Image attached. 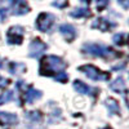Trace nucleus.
I'll return each mask as SVG.
<instances>
[{
    "label": "nucleus",
    "instance_id": "f257e3e1",
    "mask_svg": "<svg viewBox=\"0 0 129 129\" xmlns=\"http://www.w3.org/2000/svg\"><path fill=\"white\" fill-rule=\"evenodd\" d=\"M64 62L56 57V56H49L47 58H44V61L41 62V69H40V74L45 75V76H53L56 74H59L63 69H64Z\"/></svg>",
    "mask_w": 129,
    "mask_h": 129
},
{
    "label": "nucleus",
    "instance_id": "20e7f679",
    "mask_svg": "<svg viewBox=\"0 0 129 129\" xmlns=\"http://www.w3.org/2000/svg\"><path fill=\"white\" fill-rule=\"evenodd\" d=\"M83 49L85 52L90 53V54H93V56H100V57H109V53H112L111 49L106 48V47H102V45H98V44L85 45Z\"/></svg>",
    "mask_w": 129,
    "mask_h": 129
},
{
    "label": "nucleus",
    "instance_id": "1a4fd4ad",
    "mask_svg": "<svg viewBox=\"0 0 129 129\" xmlns=\"http://www.w3.org/2000/svg\"><path fill=\"white\" fill-rule=\"evenodd\" d=\"M40 95H41V93H40L39 90H36V89H34V88L30 87V88L27 89V93H26V102H28V103L34 102L35 100L40 98Z\"/></svg>",
    "mask_w": 129,
    "mask_h": 129
},
{
    "label": "nucleus",
    "instance_id": "b1692460",
    "mask_svg": "<svg viewBox=\"0 0 129 129\" xmlns=\"http://www.w3.org/2000/svg\"><path fill=\"white\" fill-rule=\"evenodd\" d=\"M0 67H2V66H0Z\"/></svg>",
    "mask_w": 129,
    "mask_h": 129
},
{
    "label": "nucleus",
    "instance_id": "f8f14e48",
    "mask_svg": "<svg viewBox=\"0 0 129 129\" xmlns=\"http://www.w3.org/2000/svg\"><path fill=\"white\" fill-rule=\"evenodd\" d=\"M124 88H125V83H124L123 78H117V79L111 84V89L115 90V92H121Z\"/></svg>",
    "mask_w": 129,
    "mask_h": 129
},
{
    "label": "nucleus",
    "instance_id": "0eeeda50",
    "mask_svg": "<svg viewBox=\"0 0 129 129\" xmlns=\"http://www.w3.org/2000/svg\"><path fill=\"white\" fill-rule=\"evenodd\" d=\"M59 31L67 38V40H72L75 36H76V31H75V28L71 25H67V23L66 25H62L59 27Z\"/></svg>",
    "mask_w": 129,
    "mask_h": 129
},
{
    "label": "nucleus",
    "instance_id": "39448f33",
    "mask_svg": "<svg viewBox=\"0 0 129 129\" xmlns=\"http://www.w3.org/2000/svg\"><path fill=\"white\" fill-rule=\"evenodd\" d=\"M45 49H47V45L44 43H41L40 40H34L30 45V56L31 57H39L40 54L44 53Z\"/></svg>",
    "mask_w": 129,
    "mask_h": 129
},
{
    "label": "nucleus",
    "instance_id": "f3484780",
    "mask_svg": "<svg viewBox=\"0 0 129 129\" xmlns=\"http://www.w3.org/2000/svg\"><path fill=\"white\" fill-rule=\"evenodd\" d=\"M67 75L66 74H63V72H61V74H58L57 76H56V80L57 81H61V83H64V81H67Z\"/></svg>",
    "mask_w": 129,
    "mask_h": 129
},
{
    "label": "nucleus",
    "instance_id": "6ab92c4d",
    "mask_svg": "<svg viewBox=\"0 0 129 129\" xmlns=\"http://www.w3.org/2000/svg\"><path fill=\"white\" fill-rule=\"evenodd\" d=\"M107 2H109V0H100V4L97 5V7H98L100 9H102V8H103V7L107 4Z\"/></svg>",
    "mask_w": 129,
    "mask_h": 129
},
{
    "label": "nucleus",
    "instance_id": "4be33fe9",
    "mask_svg": "<svg viewBox=\"0 0 129 129\" xmlns=\"http://www.w3.org/2000/svg\"><path fill=\"white\" fill-rule=\"evenodd\" d=\"M13 2H16V3H17V2H19V0H13Z\"/></svg>",
    "mask_w": 129,
    "mask_h": 129
},
{
    "label": "nucleus",
    "instance_id": "9d476101",
    "mask_svg": "<svg viewBox=\"0 0 129 129\" xmlns=\"http://www.w3.org/2000/svg\"><path fill=\"white\" fill-rule=\"evenodd\" d=\"M93 26H94V27H98L100 30H103V31H106V30H110L111 27H114L115 25H110V22H109V21H106V19L101 18V19H97V22H95Z\"/></svg>",
    "mask_w": 129,
    "mask_h": 129
},
{
    "label": "nucleus",
    "instance_id": "2eb2a0df",
    "mask_svg": "<svg viewBox=\"0 0 129 129\" xmlns=\"http://www.w3.org/2000/svg\"><path fill=\"white\" fill-rule=\"evenodd\" d=\"M106 102H107V105H109V109H110V111H111L112 114L119 112V106H117V102H116V101H114V100H107Z\"/></svg>",
    "mask_w": 129,
    "mask_h": 129
},
{
    "label": "nucleus",
    "instance_id": "5701e85b",
    "mask_svg": "<svg viewBox=\"0 0 129 129\" xmlns=\"http://www.w3.org/2000/svg\"><path fill=\"white\" fill-rule=\"evenodd\" d=\"M105 129H110V128H105Z\"/></svg>",
    "mask_w": 129,
    "mask_h": 129
},
{
    "label": "nucleus",
    "instance_id": "ddd939ff",
    "mask_svg": "<svg viewBox=\"0 0 129 129\" xmlns=\"http://www.w3.org/2000/svg\"><path fill=\"white\" fill-rule=\"evenodd\" d=\"M89 9L87 8H79V9H75L74 12H71V16L72 17H85V16H89Z\"/></svg>",
    "mask_w": 129,
    "mask_h": 129
},
{
    "label": "nucleus",
    "instance_id": "aec40b11",
    "mask_svg": "<svg viewBox=\"0 0 129 129\" xmlns=\"http://www.w3.org/2000/svg\"><path fill=\"white\" fill-rule=\"evenodd\" d=\"M117 2H119V3H120V4H121V5L125 8V9L128 8V2H126V0H117Z\"/></svg>",
    "mask_w": 129,
    "mask_h": 129
},
{
    "label": "nucleus",
    "instance_id": "412c9836",
    "mask_svg": "<svg viewBox=\"0 0 129 129\" xmlns=\"http://www.w3.org/2000/svg\"><path fill=\"white\" fill-rule=\"evenodd\" d=\"M81 2H83V3H90L92 0H81Z\"/></svg>",
    "mask_w": 129,
    "mask_h": 129
},
{
    "label": "nucleus",
    "instance_id": "6e6552de",
    "mask_svg": "<svg viewBox=\"0 0 129 129\" xmlns=\"http://www.w3.org/2000/svg\"><path fill=\"white\" fill-rule=\"evenodd\" d=\"M17 123V116L12 114H5V112H0V124H16Z\"/></svg>",
    "mask_w": 129,
    "mask_h": 129
},
{
    "label": "nucleus",
    "instance_id": "423d86ee",
    "mask_svg": "<svg viewBox=\"0 0 129 129\" xmlns=\"http://www.w3.org/2000/svg\"><path fill=\"white\" fill-rule=\"evenodd\" d=\"M14 31L16 34H13L12 31L9 30L8 32V41L10 44H19L22 41V28L21 27H14Z\"/></svg>",
    "mask_w": 129,
    "mask_h": 129
},
{
    "label": "nucleus",
    "instance_id": "7ed1b4c3",
    "mask_svg": "<svg viewBox=\"0 0 129 129\" xmlns=\"http://www.w3.org/2000/svg\"><path fill=\"white\" fill-rule=\"evenodd\" d=\"M53 22H54V16H52L50 13H41L38 17L36 26L40 31H48L52 27Z\"/></svg>",
    "mask_w": 129,
    "mask_h": 129
},
{
    "label": "nucleus",
    "instance_id": "dca6fc26",
    "mask_svg": "<svg viewBox=\"0 0 129 129\" xmlns=\"http://www.w3.org/2000/svg\"><path fill=\"white\" fill-rule=\"evenodd\" d=\"M114 41L116 43V44H124L125 43V35L124 34H119V35H115L114 36Z\"/></svg>",
    "mask_w": 129,
    "mask_h": 129
},
{
    "label": "nucleus",
    "instance_id": "a211bd4d",
    "mask_svg": "<svg viewBox=\"0 0 129 129\" xmlns=\"http://www.w3.org/2000/svg\"><path fill=\"white\" fill-rule=\"evenodd\" d=\"M7 84H8V80H5L4 78H2V76H0V88H3V87H5Z\"/></svg>",
    "mask_w": 129,
    "mask_h": 129
},
{
    "label": "nucleus",
    "instance_id": "9b49d317",
    "mask_svg": "<svg viewBox=\"0 0 129 129\" xmlns=\"http://www.w3.org/2000/svg\"><path fill=\"white\" fill-rule=\"evenodd\" d=\"M74 85H75V89H76L79 93H84V94H87V93H89L90 92V88L88 87L87 84H84L83 81H80V80H76L74 83Z\"/></svg>",
    "mask_w": 129,
    "mask_h": 129
},
{
    "label": "nucleus",
    "instance_id": "4468645a",
    "mask_svg": "<svg viewBox=\"0 0 129 129\" xmlns=\"http://www.w3.org/2000/svg\"><path fill=\"white\" fill-rule=\"evenodd\" d=\"M14 93L13 92H7V93H4V94H2L0 95V105H3V103H5V102H9V101H12L13 100V95Z\"/></svg>",
    "mask_w": 129,
    "mask_h": 129
},
{
    "label": "nucleus",
    "instance_id": "f03ea898",
    "mask_svg": "<svg viewBox=\"0 0 129 129\" xmlns=\"http://www.w3.org/2000/svg\"><path fill=\"white\" fill-rule=\"evenodd\" d=\"M79 70L83 71V72H85V74H87V76H89V78L93 79V80H100V81H102V80H107V79L110 78L109 74L100 71L97 67L92 66V64H88V66H83V67H80Z\"/></svg>",
    "mask_w": 129,
    "mask_h": 129
}]
</instances>
